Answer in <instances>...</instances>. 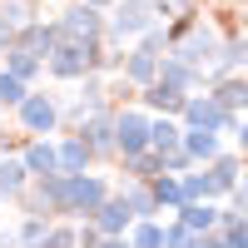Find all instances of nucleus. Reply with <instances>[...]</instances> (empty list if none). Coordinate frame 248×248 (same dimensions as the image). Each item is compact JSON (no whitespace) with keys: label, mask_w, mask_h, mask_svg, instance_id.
Wrapping results in <instances>:
<instances>
[{"label":"nucleus","mask_w":248,"mask_h":248,"mask_svg":"<svg viewBox=\"0 0 248 248\" xmlns=\"http://www.w3.org/2000/svg\"><path fill=\"white\" fill-rule=\"evenodd\" d=\"M90 5H99V10H109V5H114V0H90Z\"/></svg>","instance_id":"2f4dec72"},{"label":"nucleus","mask_w":248,"mask_h":248,"mask_svg":"<svg viewBox=\"0 0 248 248\" xmlns=\"http://www.w3.org/2000/svg\"><path fill=\"white\" fill-rule=\"evenodd\" d=\"M233 139H238V154H248V119H238V134Z\"/></svg>","instance_id":"7c9ffc66"},{"label":"nucleus","mask_w":248,"mask_h":248,"mask_svg":"<svg viewBox=\"0 0 248 248\" xmlns=\"http://www.w3.org/2000/svg\"><path fill=\"white\" fill-rule=\"evenodd\" d=\"M214 99H218L223 109L243 114V109H248V79H243L238 70H233V75H218V79H214Z\"/></svg>","instance_id":"6ab92c4d"},{"label":"nucleus","mask_w":248,"mask_h":248,"mask_svg":"<svg viewBox=\"0 0 248 248\" xmlns=\"http://www.w3.org/2000/svg\"><path fill=\"white\" fill-rule=\"evenodd\" d=\"M149 189H154V199H159V209H179V203H184V184H179V174H169V169L154 174Z\"/></svg>","instance_id":"b1692460"},{"label":"nucleus","mask_w":248,"mask_h":248,"mask_svg":"<svg viewBox=\"0 0 248 248\" xmlns=\"http://www.w3.org/2000/svg\"><path fill=\"white\" fill-rule=\"evenodd\" d=\"M174 218H184L194 233H209V229H218V203L214 199H184L174 209Z\"/></svg>","instance_id":"dca6fc26"},{"label":"nucleus","mask_w":248,"mask_h":248,"mask_svg":"<svg viewBox=\"0 0 248 248\" xmlns=\"http://www.w3.org/2000/svg\"><path fill=\"white\" fill-rule=\"evenodd\" d=\"M119 75L129 79V85H139V90H144V85H154V79H159V55L139 45V50H129V55H124Z\"/></svg>","instance_id":"ddd939ff"},{"label":"nucleus","mask_w":248,"mask_h":248,"mask_svg":"<svg viewBox=\"0 0 248 248\" xmlns=\"http://www.w3.org/2000/svg\"><path fill=\"white\" fill-rule=\"evenodd\" d=\"M105 199H109V184L99 174H90V169L85 174H65V209L60 214L65 218H90Z\"/></svg>","instance_id":"7ed1b4c3"},{"label":"nucleus","mask_w":248,"mask_h":248,"mask_svg":"<svg viewBox=\"0 0 248 248\" xmlns=\"http://www.w3.org/2000/svg\"><path fill=\"white\" fill-rule=\"evenodd\" d=\"M144 109H154V114H184V99H189V90H174V85H164V79H154V85H144Z\"/></svg>","instance_id":"f8f14e48"},{"label":"nucleus","mask_w":248,"mask_h":248,"mask_svg":"<svg viewBox=\"0 0 248 248\" xmlns=\"http://www.w3.org/2000/svg\"><path fill=\"white\" fill-rule=\"evenodd\" d=\"M0 203H5V194H0Z\"/></svg>","instance_id":"72a5a7b5"},{"label":"nucleus","mask_w":248,"mask_h":248,"mask_svg":"<svg viewBox=\"0 0 248 248\" xmlns=\"http://www.w3.org/2000/svg\"><path fill=\"white\" fill-rule=\"evenodd\" d=\"M243 65H248V35H233V40H223V45H218V60H214L209 79L233 75V70H243Z\"/></svg>","instance_id":"412c9836"},{"label":"nucleus","mask_w":248,"mask_h":248,"mask_svg":"<svg viewBox=\"0 0 248 248\" xmlns=\"http://www.w3.org/2000/svg\"><path fill=\"white\" fill-rule=\"evenodd\" d=\"M164 243H169V248H199L203 233H194L184 218H174V223H164Z\"/></svg>","instance_id":"cd10ccee"},{"label":"nucleus","mask_w":248,"mask_h":248,"mask_svg":"<svg viewBox=\"0 0 248 248\" xmlns=\"http://www.w3.org/2000/svg\"><path fill=\"white\" fill-rule=\"evenodd\" d=\"M15 40H20V30L10 25V20H5V15H0V55H5V50L15 45Z\"/></svg>","instance_id":"c756f323"},{"label":"nucleus","mask_w":248,"mask_h":248,"mask_svg":"<svg viewBox=\"0 0 248 248\" xmlns=\"http://www.w3.org/2000/svg\"><path fill=\"white\" fill-rule=\"evenodd\" d=\"M184 149H189V159H194V164H209L214 154H223V139H218V129L184 124Z\"/></svg>","instance_id":"4468645a"},{"label":"nucleus","mask_w":248,"mask_h":248,"mask_svg":"<svg viewBox=\"0 0 248 248\" xmlns=\"http://www.w3.org/2000/svg\"><path fill=\"white\" fill-rule=\"evenodd\" d=\"M45 243H60V248H70V243H79V229H55L50 223V238Z\"/></svg>","instance_id":"c85d7f7f"},{"label":"nucleus","mask_w":248,"mask_h":248,"mask_svg":"<svg viewBox=\"0 0 248 248\" xmlns=\"http://www.w3.org/2000/svg\"><path fill=\"white\" fill-rule=\"evenodd\" d=\"M90 223H94V229L105 233V238H124V233H129V223H134V209H129V203H124L119 194H109V199L90 214Z\"/></svg>","instance_id":"1a4fd4ad"},{"label":"nucleus","mask_w":248,"mask_h":248,"mask_svg":"<svg viewBox=\"0 0 248 248\" xmlns=\"http://www.w3.org/2000/svg\"><path fill=\"white\" fill-rule=\"evenodd\" d=\"M5 70H15V75L25 79V85H30V79H35L40 70H45V55H35L30 45H20V40H15V45L5 50Z\"/></svg>","instance_id":"5701e85b"},{"label":"nucleus","mask_w":248,"mask_h":248,"mask_svg":"<svg viewBox=\"0 0 248 248\" xmlns=\"http://www.w3.org/2000/svg\"><path fill=\"white\" fill-rule=\"evenodd\" d=\"M90 164H94V149H90L85 134H65L60 139V169L65 174H85Z\"/></svg>","instance_id":"f3484780"},{"label":"nucleus","mask_w":248,"mask_h":248,"mask_svg":"<svg viewBox=\"0 0 248 248\" xmlns=\"http://www.w3.org/2000/svg\"><path fill=\"white\" fill-rule=\"evenodd\" d=\"M238 174H243V159H238V154H214V159H209V179H214V194H218V199L233 194Z\"/></svg>","instance_id":"aec40b11"},{"label":"nucleus","mask_w":248,"mask_h":248,"mask_svg":"<svg viewBox=\"0 0 248 248\" xmlns=\"http://www.w3.org/2000/svg\"><path fill=\"white\" fill-rule=\"evenodd\" d=\"M114 114H119V109L99 105V109L85 114V124H79V134L90 139V149H94V154H119V144H114Z\"/></svg>","instance_id":"6e6552de"},{"label":"nucleus","mask_w":248,"mask_h":248,"mask_svg":"<svg viewBox=\"0 0 248 248\" xmlns=\"http://www.w3.org/2000/svg\"><path fill=\"white\" fill-rule=\"evenodd\" d=\"M25 94H30V85H25V79H20L15 70H5V65H0V105H5V109H15Z\"/></svg>","instance_id":"a878e982"},{"label":"nucleus","mask_w":248,"mask_h":248,"mask_svg":"<svg viewBox=\"0 0 248 248\" xmlns=\"http://www.w3.org/2000/svg\"><path fill=\"white\" fill-rule=\"evenodd\" d=\"M154 20H159L154 0H114L109 15H105V35L114 40V45H124V40H139Z\"/></svg>","instance_id":"f03ea898"},{"label":"nucleus","mask_w":248,"mask_h":248,"mask_svg":"<svg viewBox=\"0 0 248 248\" xmlns=\"http://www.w3.org/2000/svg\"><path fill=\"white\" fill-rule=\"evenodd\" d=\"M114 144H119V154L149 149V114L144 109H119L114 114Z\"/></svg>","instance_id":"423d86ee"},{"label":"nucleus","mask_w":248,"mask_h":248,"mask_svg":"<svg viewBox=\"0 0 248 248\" xmlns=\"http://www.w3.org/2000/svg\"><path fill=\"white\" fill-rule=\"evenodd\" d=\"M60 35H65L60 20H30V25L20 30V45H30L35 55H50V50L60 45Z\"/></svg>","instance_id":"a211bd4d"},{"label":"nucleus","mask_w":248,"mask_h":248,"mask_svg":"<svg viewBox=\"0 0 248 248\" xmlns=\"http://www.w3.org/2000/svg\"><path fill=\"white\" fill-rule=\"evenodd\" d=\"M119 199L134 209V218H159V214H164L159 199H154V189H149V179H134V174H129V179L119 184Z\"/></svg>","instance_id":"9b49d317"},{"label":"nucleus","mask_w":248,"mask_h":248,"mask_svg":"<svg viewBox=\"0 0 248 248\" xmlns=\"http://www.w3.org/2000/svg\"><path fill=\"white\" fill-rule=\"evenodd\" d=\"M20 159H25L30 179H45V174H55V169H60V144H50L45 134H35L25 149H20Z\"/></svg>","instance_id":"9d476101"},{"label":"nucleus","mask_w":248,"mask_h":248,"mask_svg":"<svg viewBox=\"0 0 248 248\" xmlns=\"http://www.w3.org/2000/svg\"><path fill=\"white\" fill-rule=\"evenodd\" d=\"M0 154H10V139H5V134H0Z\"/></svg>","instance_id":"473e14b6"},{"label":"nucleus","mask_w":248,"mask_h":248,"mask_svg":"<svg viewBox=\"0 0 248 248\" xmlns=\"http://www.w3.org/2000/svg\"><path fill=\"white\" fill-rule=\"evenodd\" d=\"M159 79H164V85H174V90H199L203 85V70H194L189 65V60H179V55H164L159 60Z\"/></svg>","instance_id":"2eb2a0df"},{"label":"nucleus","mask_w":248,"mask_h":248,"mask_svg":"<svg viewBox=\"0 0 248 248\" xmlns=\"http://www.w3.org/2000/svg\"><path fill=\"white\" fill-rule=\"evenodd\" d=\"M169 55H179V60H189L194 70H203V75H209V70H214V60H218V35H214L209 25H199V20H194V25L184 30V35H174V45H169Z\"/></svg>","instance_id":"20e7f679"},{"label":"nucleus","mask_w":248,"mask_h":248,"mask_svg":"<svg viewBox=\"0 0 248 248\" xmlns=\"http://www.w3.org/2000/svg\"><path fill=\"white\" fill-rule=\"evenodd\" d=\"M99 45L105 40H75V35H60V45L45 55V70L55 79H85L99 60Z\"/></svg>","instance_id":"f257e3e1"},{"label":"nucleus","mask_w":248,"mask_h":248,"mask_svg":"<svg viewBox=\"0 0 248 248\" xmlns=\"http://www.w3.org/2000/svg\"><path fill=\"white\" fill-rule=\"evenodd\" d=\"M25 189H30V169H25V159L0 154V194H5V199H20Z\"/></svg>","instance_id":"4be33fe9"},{"label":"nucleus","mask_w":248,"mask_h":248,"mask_svg":"<svg viewBox=\"0 0 248 248\" xmlns=\"http://www.w3.org/2000/svg\"><path fill=\"white\" fill-rule=\"evenodd\" d=\"M60 25H65V35H75V40H105V10L90 5V0H75V5L60 15Z\"/></svg>","instance_id":"0eeeda50"},{"label":"nucleus","mask_w":248,"mask_h":248,"mask_svg":"<svg viewBox=\"0 0 248 248\" xmlns=\"http://www.w3.org/2000/svg\"><path fill=\"white\" fill-rule=\"evenodd\" d=\"M15 114H20V129H25V134H50L55 124H60V99L30 90V94L15 105Z\"/></svg>","instance_id":"39448f33"},{"label":"nucleus","mask_w":248,"mask_h":248,"mask_svg":"<svg viewBox=\"0 0 248 248\" xmlns=\"http://www.w3.org/2000/svg\"><path fill=\"white\" fill-rule=\"evenodd\" d=\"M20 243H45L50 238V214H25L20 218V229H15Z\"/></svg>","instance_id":"bb28decb"},{"label":"nucleus","mask_w":248,"mask_h":248,"mask_svg":"<svg viewBox=\"0 0 248 248\" xmlns=\"http://www.w3.org/2000/svg\"><path fill=\"white\" fill-rule=\"evenodd\" d=\"M124 238L139 243V248H159V243H164V223H154V218H134Z\"/></svg>","instance_id":"393cba45"}]
</instances>
